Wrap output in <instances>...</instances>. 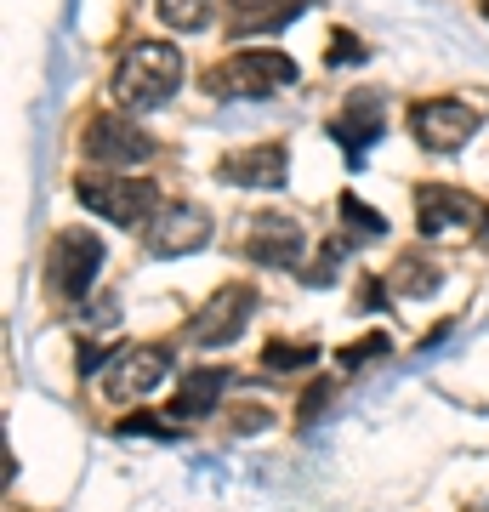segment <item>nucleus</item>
<instances>
[{
  "mask_svg": "<svg viewBox=\"0 0 489 512\" xmlns=\"http://www.w3.org/2000/svg\"><path fill=\"white\" fill-rule=\"evenodd\" d=\"M239 239H245V256L262 262V268H302V256H308V234H302V222L290 217V211H256V217H245Z\"/></svg>",
  "mask_w": 489,
  "mask_h": 512,
  "instance_id": "423d86ee",
  "label": "nucleus"
},
{
  "mask_svg": "<svg viewBox=\"0 0 489 512\" xmlns=\"http://www.w3.org/2000/svg\"><path fill=\"white\" fill-rule=\"evenodd\" d=\"M80 154L97 160V165H114V171H131V165L154 160V137H148L131 114L103 109V114H91L86 137H80Z\"/></svg>",
  "mask_w": 489,
  "mask_h": 512,
  "instance_id": "39448f33",
  "label": "nucleus"
},
{
  "mask_svg": "<svg viewBox=\"0 0 489 512\" xmlns=\"http://www.w3.org/2000/svg\"><path fill=\"white\" fill-rule=\"evenodd\" d=\"M484 222V205L461 194V188H421L416 194V228L427 239H444V234H467Z\"/></svg>",
  "mask_w": 489,
  "mask_h": 512,
  "instance_id": "9d476101",
  "label": "nucleus"
},
{
  "mask_svg": "<svg viewBox=\"0 0 489 512\" xmlns=\"http://www.w3.org/2000/svg\"><path fill=\"white\" fill-rule=\"evenodd\" d=\"M381 131H387V97H381V92H359V97H347V109H342V120L330 126V137L342 143L347 160L359 165Z\"/></svg>",
  "mask_w": 489,
  "mask_h": 512,
  "instance_id": "ddd939ff",
  "label": "nucleus"
},
{
  "mask_svg": "<svg viewBox=\"0 0 489 512\" xmlns=\"http://www.w3.org/2000/svg\"><path fill=\"white\" fill-rule=\"evenodd\" d=\"M484 126V109L467 103V97H421L410 109V137H416L427 154H455L467 148Z\"/></svg>",
  "mask_w": 489,
  "mask_h": 512,
  "instance_id": "20e7f679",
  "label": "nucleus"
},
{
  "mask_svg": "<svg viewBox=\"0 0 489 512\" xmlns=\"http://www.w3.org/2000/svg\"><path fill=\"white\" fill-rule=\"evenodd\" d=\"M97 268H103V245H97V234H86V228H69V234H57L52 279H57V291L69 296V302H80V296L91 291Z\"/></svg>",
  "mask_w": 489,
  "mask_h": 512,
  "instance_id": "9b49d317",
  "label": "nucleus"
},
{
  "mask_svg": "<svg viewBox=\"0 0 489 512\" xmlns=\"http://www.w3.org/2000/svg\"><path fill=\"white\" fill-rule=\"evenodd\" d=\"M376 353H387V336H364V342H353V348L342 353V370H359V365H370Z\"/></svg>",
  "mask_w": 489,
  "mask_h": 512,
  "instance_id": "412c9836",
  "label": "nucleus"
},
{
  "mask_svg": "<svg viewBox=\"0 0 489 512\" xmlns=\"http://www.w3.org/2000/svg\"><path fill=\"white\" fill-rule=\"evenodd\" d=\"M268 427V410H239V433H262Z\"/></svg>",
  "mask_w": 489,
  "mask_h": 512,
  "instance_id": "b1692460",
  "label": "nucleus"
},
{
  "mask_svg": "<svg viewBox=\"0 0 489 512\" xmlns=\"http://www.w3.org/2000/svg\"><path fill=\"white\" fill-rule=\"evenodd\" d=\"M359 57H364V46H359L353 35H336V40H330V63H336V69H353Z\"/></svg>",
  "mask_w": 489,
  "mask_h": 512,
  "instance_id": "4be33fe9",
  "label": "nucleus"
},
{
  "mask_svg": "<svg viewBox=\"0 0 489 512\" xmlns=\"http://www.w3.org/2000/svg\"><path fill=\"white\" fill-rule=\"evenodd\" d=\"M364 308H381V279H364V296H359Z\"/></svg>",
  "mask_w": 489,
  "mask_h": 512,
  "instance_id": "393cba45",
  "label": "nucleus"
},
{
  "mask_svg": "<svg viewBox=\"0 0 489 512\" xmlns=\"http://www.w3.org/2000/svg\"><path fill=\"white\" fill-rule=\"evenodd\" d=\"M143 234H148V251L154 256H188L211 239V211L194 200H165Z\"/></svg>",
  "mask_w": 489,
  "mask_h": 512,
  "instance_id": "1a4fd4ad",
  "label": "nucleus"
},
{
  "mask_svg": "<svg viewBox=\"0 0 489 512\" xmlns=\"http://www.w3.org/2000/svg\"><path fill=\"white\" fill-rule=\"evenodd\" d=\"M182 92V52L165 40H137L114 69V103L120 109H160Z\"/></svg>",
  "mask_w": 489,
  "mask_h": 512,
  "instance_id": "f257e3e1",
  "label": "nucleus"
},
{
  "mask_svg": "<svg viewBox=\"0 0 489 512\" xmlns=\"http://www.w3.org/2000/svg\"><path fill=\"white\" fill-rule=\"evenodd\" d=\"M211 12H217V0H160V18L171 23V29H205L211 23Z\"/></svg>",
  "mask_w": 489,
  "mask_h": 512,
  "instance_id": "f3484780",
  "label": "nucleus"
},
{
  "mask_svg": "<svg viewBox=\"0 0 489 512\" xmlns=\"http://www.w3.org/2000/svg\"><path fill=\"white\" fill-rule=\"evenodd\" d=\"M342 222H353L359 234H387V217H376L359 194H342Z\"/></svg>",
  "mask_w": 489,
  "mask_h": 512,
  "instance_id": "aec40b11",
  "label": "nucleus"
},
{
  "mask_svg": "<svg viewBox=\"0 0 489 512\" xmlns=\"http://www.w3.org/2000/svg\"><path fill=\"white\" fill-rule=\"evenodd\" d=\"M296 80V63L285 52H234L205 74V92L234 103V97H273Z\"/></svg>",
  "mask_w": 489,
  "mask_h": 512,
  "instance_id": "7ed1b4c3",
  "label": "nucleus"
},
{
  "mask_svg": "<svg viewBox=\"0 0 489 512\" xmlns=\"http://www.w3.org/2000/svg\"><path fill=\"white\" fill-rule=\"evenodd\" d=\"M313 359H319L313 342H268V348H262V365L268 370H308Z\"/></svg>",
  "mask_w": 489,
  "mask_h": 512,
  "instance_id": "a211bd4d",
  "label": "nucleus"
},
{
  "mask_svg": "<svg viewBox=\"0 0 489 512\" xmlns=\"http://www.w3.org/2000/svg\"><path fill=\"white\" fill-rule=\"evenodd\" d=\"M387 285H393V291H404V296H427V291H438V268H433V256L404 251L399 262H393Z\"/></svg>",
  "mask_w": 489,
  "mask_h": 512,
  "instance_id": "dca6fc26",
  "label": "nucleus"
},
{
  "mask_svg": "<svg viewBox=\"0 0 489 512\" xmlns=\"http://www.w3.org/2000/svg\"><path fill=\"white\" fill-rule=\"evenodd\" d=\"M74 194H80V205H86V211L109 217L114 228H148V222H154V211L165 205L160 188L143 183V177H126V171H114V177L86 171V177L74 183Z\"/></svg>",
  "mask_w": 489,
  "mask_h": 512,
  "instance_id": "f03ea898",
  "label": "nucleus"
},
{
  "mask_svg": "<svg viewBox=\"0 0 489 512\" xmlns=\"http://www.w3.org/2000/svg\"><path fill=\"white\" fill-rule=\"evenodd\" d=\"M171 376V348H126L114 353L103 370V399L109 404H137Z\"/></svg>",
  "mask_w": 489,
  "mask_h": 512,
  "instance_id": "6e6552de",
  "label": "nucleus"
},
{
  "mask_svg": "<svg viewBox=\"0 0 489 512\" xmlns=\"http://www.w3.org/2000/svg\"><path fill=\"white\" fill-rule=\"evenodd\" d=\"M330 399H336V382H313L308 393H302V404H296V427H313V421L325 416Z\"/></svg>",
  "mask_w": 489,
  "mask_h": 512,
  "instance_id": "6ab92c4d",
  "label": "nucleus"
},
{
  "mask_svg": "<svg viewBox=\"0 0 489 512\" xmlns=\"http://www.w3.org/2000/svg\"><path fill=\"white\" fill-rule=\"evenodd\" d=\"M217 177H222V183H234V188H285V177H290V154H285V143L234 148V154H222Z\"/></svg>",
  "mask_w": 489,
  "mask_h": 512,
  "instance_id": "f8f14e48",
  "label": "nucleus"
},
{
  "mask_svg": "<svg viewBox=\"0 0 489 512\" xmlns=\"http://www.w3.org/2000/svg\"><path fill=\"white\" fill-rule=\"evenodd\" d=\"M222 387H228V370H188L182 387L171 393V416L177 421H200L205 410H217Z\"/></svg>",
  "mask_w": 489,
  "mask_h": 512,
  "instance_id": "4468645a",
  "label": "nucleus"
},
{
  "mask_svg": "<svg viewBox=\"0 0 489 512\" xmlns=\"http://www.w3.org/2000/svg\"><path fill=\"white\" fill-rule=\"evenodd\" d=\"M234 6V29L245 35H273V29H285L308 0H228Z\"/></svg>",
  "mask_w": 489,
  "mask_h": 512,
  "instance_id": "2eb2a0df",
  "label": "nucleus"
},
{
  "mask_svg": "<svg viewBox=\"0 0 489 512\" xmlns=\"http://www.w3.org/2000/svg\"><path fill=\"white\" fill-rule=\"evenodd\" d=\"M251 313H256V291H251V285H222V291L194 313L188 342H194V348H228V342L245 336Z\"/></svg>",
  "mask_w": 489,
  "mask_h": 512,
  "instance_id": "0eeeda50",
  "label": "nucleus"
},
{
  "mask_svg": "<svg viewBox=\"0 0 489 512\" xmlns=\"http://www.w3.org/2000/svg\"><path fill=\"white\" fill-rule=\"evenodd\" d=\"M120 433H148V439H177V427H165V421H154V416H131Z\"/></svg>",
  "mask_w": 489,
  "mask_h": 512,
  "instance_id": "5701e85b",
  "label": "nucleus"
},
{
  "mask_svg": "<svg viewBox=\"0 0 489 512\" xmlns=\"http://www.w3.org/2000/svg\"><path fill=\"white\" fill-rule=\"evenodd\" d=\"M478 12H484V18H489V0H478Z\"/></svg>",
  "mask_w": 489,
  "mask_h": 512,
  "instance_id": "a878e982",
  "label": "nucleus"
}]
</instances>
